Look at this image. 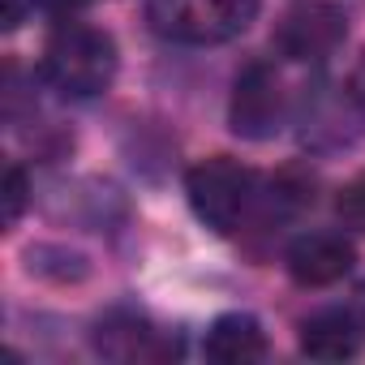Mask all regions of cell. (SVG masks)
Segmentation results:
<instances>
[{"instance_id":"obj_1","label":"cell","mask_w":365,"mask_h":365,"mask_svg":"<svg viewBox=\"0 0 365 365\" xmlns=\"http://www.w3.org/2000/svg\"><path fill=\"white\" fill-rule=\"evenodd\" d=\"M116 39L99 26L86 22H65L52 31L48 48H43V78L73 99H91L103 95L116 78Z\"/></svg>"},{"instance_id":"obj_2","label":"cell","mask_w":365,"mask_h":365,"mask_svg":"<svg viewBox=\"0 0 365 365\" xmlns=\"http://www.w3.org/2000/svg\"><path fill=\"white\" fill-rule=\"evenodd\" d=\"M262 0H146V22L172 43H228L258 18Z\"/></svg>"},{"instance_id":"obj_3","label":"cell","mask_w":365,"mask_h":365,"mask_svg":"<svg viewBox=\"0 0 365 365\" xmlns=\"http://www.w3.org/2000/svg\"><path fill=\"white\" fill-rule=\"evenodd\" d=\"M185 198H190L194 215H198L211 232L228 237V232H237V228L245 224V215H250V202H254V172H250L245 163L228 159V155H211V159H202V163L190 168V176H185Z\"/></svg>"},{"instance_id":"obj_4","label":"cell","mask_w":365,"mask_h":365,"mask_svg":"<svg viewBox=\"0 0 365 365\" xmlns=\"http://www.w3.org/2000/svg\"><path fill=\"white\" fill-rule=\"evenodd\" d=\"M348 35V9L339 0H297L275 31V48L288 61H327Z\"/></svg>"},{"instance_id":"obj_5","label":"cell","mask_w":365,"mask_h":365,"mask_svg":"<svg viewBox=\"0 0 365 365\" xmlns=\"http://www.w3.org/2000/svg\"><path fill=\"white\" fill-rule=\"evenodd\" d=\"M228 125L237 138H250V142H267L284 129V86L267 61H254L237 73Z\"/></svg>"},{"instance_id":"obj_6","label":"cell","mask_w":365,"mask_h":365,"mask_svg":"<svg viewBox=\"0 0 365 365\" xmlns=\"http://www.w3.org/2000/svg\"><path fill=\"white\" fill-rule=\"evenodd\" d=\"M288 275L301 284V288H327V284H339L352 262H356V250L344 232H301L288 254Z\"/></svg>"},{"instance_id":"obj_7","label":"cell","mask_w":365,"mask_h":365,"mask_svg":"<svg viewBox=\"0 0 365 365\" xmlns=\"http://www.w3.org/2000/svg\"><path fill=\"white\" fill-rule=\"evenodd\" d=\"M95 344H99V352L103 356H112V361H159V356H168V352H176V344H168L142 314H133V309H116V314H108L103 322H99V335H95Z\"/></svg>"},{"instance_id":"obj_8","label":"cell","mask_w":365,"mask_h":365,"mask_svg":"<svg viewBox=\"0 0 365 365\" xmlns=\"http://www.w3.org/2000/svg\"><path fill=\"white\" fill-rule=\"evenodd\" d=\"M361 348V318L348 309H318L301 322V352L309 361H348Z\"/></svg>"},{"instance_id":"obj_9","label":"cell","mask_w":365,"mask_h":365,"mask_svg":"<svg viewBox=\"0 0 365 365\" xmlns=\"http://www.w3.org/2000/svg\"><path fill=\"white\" fill-rule=\"evenodd\" d=\"M202 348L220 365H250V361H262L267 356V331L250 314H224V318L211 322Z\"/></svg>"},{"instance_id":"obj_10","label":"cell","mask_w":365,"mask_h":365,"mask_svg":"<svg viewBox=\"0 0 365 365\" xmlns=\"http://www.w3.org/2000/svg\"><path fill=\"white\" fill-rule=\"evenodd\" d=\"M335 215H339V224H344V228H352V232H361V237H365V172H361V176H352L348 185L335 194Z\"/></svg>"},{"instance_id":"obj_11","label":"cell","mask_w":365,"mask_h":365,"mask_svg":"<svg viewBox=\"0 0 365 365\" xmlns=\"http://www.w3.org/2000/svg\"><path fill=\"white\" fill-rule=\"evenodd\" d=\"M26 194H31L26 172H22L18 163H9V168H5V224H9V228L22 220V211H26Z\"/></svg>"},{"instance_id":"obj_12","label":"cell","mask_w":365,"mask_h":365,"mask_svg":"<svg viewBox=\"0 0 365 365\" xmlns=\"http://www.w3.org/2000/svg\"><path fill=\"white\" fill-rule=\"evenodd\" d=\"M18 22H22V0H5V26L14 31Z\"/></svg>"},{"instance_id":"obj_13","label":"cell","mask_w":365,"mask_h":365,"mask_svg":"<svg viewBox=\"0 0 365 365\" xmlns=\"http://www.w3.org/2000/svg\"><path fill=\"white\" fill-rule=\"evenodd\" d=\"M356 305H361V327H365V288L356 292Z\"/></svg>"}]
</instances>
